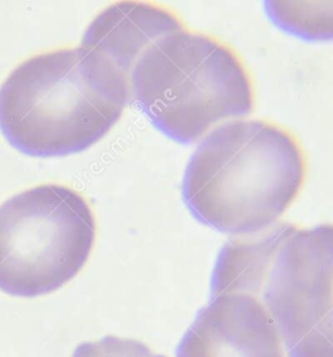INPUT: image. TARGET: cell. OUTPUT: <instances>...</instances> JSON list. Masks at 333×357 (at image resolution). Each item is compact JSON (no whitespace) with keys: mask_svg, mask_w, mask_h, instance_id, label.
<instances>
[{"mask_svg":"<svg viewBox=\"0 0 333 357\" xmlns=\"http://www.w3.org/2000/svg\"><path fill=\"white\" fill-rule=\"evenodd\" d=\"M176 357H286L275 322L259 298L211 296L182 335Z\"/></svg>","mask_w":333,"mask_h":357,"instance_id":"obj_6","label":"cell"},{"mask_svg":"<svg viewBox=\"0 0 333 357\" xmlns=\"http://www.w3.org/2000/svg\"><path fill=\"white\" fill-rule=\"evenodd\" d=\"M72 357H165L154 352L140 340L107 335L105 338L81 343Z\"/></svg>","mask_w":333,"mask_h":357,"instance_id":"obj_10","label":"cell"},{"mask_svg":"<svg viewBox=\"0 0 333 357\" xmlns=\"http://www.w3.org/2000/svg\"><path fill=\"white\" fill-rule=\"evenodd\" d=\"M132 100L129 78L93 48H59L29 57L0 86V129L37 158L90 149Z\"/></svg>","mask_w":333,"mask_h":357,"instance_id":"obj_1","label":"cell"},{"mask_svg":"<svg viewBox=\"0 0 333 357\" xmlns=\"http://www.w3.org/2000/svg\"><path fill=\"white\" fill-rule=\"evenodd\" d=\"M297 230L293 224H275L258 234L239 236L223 247L211 278V296L244 292L259 298L280 247Z\"/></svg>","mask_w":333,"mask_h":357,"instance_id":"obj_8","label":"cell"},{"mask_svg":"<svg viewBox=\"0 0 333 357\" xmlns=\"http://www.w3.org/2000/svg\"><path fill=\"white\" fill-rule=\"evenodd\" d=\"M185 29L176 13L146 1H119L90 22L82 46L107 57L129 78L143 52L161 38Z\"/></svg>","mask_w":333,"mask_h":357,"instance_id":"obj_7","label":"cell"},{"mask_svg":"<svg viewBox=\"0 0 333 357\" xmlns=\"http://www.w3.org/2000/svg\"><path fill=\"white\" fill-rule=\"evenodd\" d=\"M289 357H333V224L297 227L262 287Z\"/></svg>","mask_w":333,"mask_h":357,"instance_id":"obj_5","label":"cell"},{"mask_svg":"<svg viewBox=\"0 0 333 357\" xmlns=\"http://www.w3.org/2000/svg\"><path fill=\"white\" fill-rule=\"evenodd\" d=\"M132 100L172 139L189 144L220 123L248 116L254 86L246 66L216 38L181 29L147 48L129 75Z\"/></svg>","mask_w":333,"mask_h":357,"instance_id":"obj_3","label":"cell"},{"mask_svg":"<svg viewBox=\"0 0 333 357\" xmlns=\"http://www.w3.org/2000/svg\"><path fill=\"white\" fill-rule=\"evenodd\" d=\"M279 28L307 40H332L333 1H266Z\"/></svg>","mask_w":333,"mask_h":357,"instance_id":"obj_9","label":"cell"},{"mask_svg":"<svg viewBox=\"0 0 333 357\" xmlns=\"http://www.w3.org/2000/svg\"><path fill=\"white\" fill-rule=\"evenodd\" d=\"M96 217L73 188L40 185L0 206V290L36 298L57 291L84 268Z\"/></svg>","mask_w":333,"mask_h":357,"instance_id":"obj_4","label":"cell"},{"mask_svg":"<svg viewBox=\"0 0 333 357\" xmlns=\"http://www.w3.org/2000/svg\"><path fill=\"white\" fill-rule=\"evenodd\" d=\"M301 144L262 120L221 123L202 139L182 181V197L203 225L248 236L276 224L306 179Z\"/></svg>","mask_w":333,"mask_h":357,"instance_id":"obj_2","label":"cell"}]
</instances>
